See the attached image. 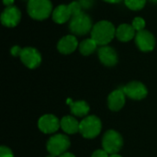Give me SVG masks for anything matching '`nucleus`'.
Returning <instances> with one entry per match:
<instances>
[{
    "mask_svg": "<svg viewBox=\"0 0 157 157\" xmlns=\"http://www.w3.org/2000/svg\"><path fill=\"white\" fill-rule=\"evenodd\" d=\"M116 37V28L108 20H100L96 23L91 30V38L99 46L108 45Z\"/></svg>",
    "mask_w": 157,
    "mask_h": 157,
    "instance_id": "obj_1",
    "label": "nucleus"
},
{
    "mask_svg": "<svg viewBox=\"0 0 157 157\" xmlns=\"http://www.w3.org/2000/svg\"><path fill=\"white\" fill-rule=\"evenodd\" d=\"M27 11L31 18L44 20L52 14V4L51 0H29Z\"/></svg>",
    "mask_w": 157,
    "mask_h": 157,
    "instance_id": "obj_2",
    "label": "nucleus"
},
{
    "mask_svg": "<svg viewBox=\"0 0 157 157\" xmlns=\"http://www.w3.org/2000/svg\"><path fill=\"white\" fill-rule=\"evenodd\" d=\"M93 26L91 17L84 12L73 17L69 22L70 31L73 35L78 36H83L88 32H91Z\"/></svg>",
    "mask_w": 157,
    "mask_h": 157,
    "instance_id": "obj_3",
    "label": "nucleus"
},
{
    "mask_svg": "<svg viewBox=\"0 0 157 157\" xmlns=\"http://www.w3.org/2000/svg\"><path fill=\"white\" fill-rule=\"evenodd\" d=\"M70 146V140L66 135L56 134L52 136L47 143V150L50 155L54 156H60L66 153V150Z\"/></svg>",
    "mask_w": 157,
    "mask_h": 157,
    "instance_id": "obj_4",
    "label": "nucleus"
},
{
    "mask_svg": "<svg viewBox=\"0 0 157 157\" xmlns=\"http://www.w3.org/2000/svg\"><path fill=\"white\" fill-rule=\"evenodd\" d=\"M81 134L87 139L97 137L101 132V121L96 116H88L80 122Z\"/></svg>",
    "mask_w": 157,
    "mask_h": 157,
    "instance_id": "obj_5",
    "label": "nucleus"
},
{
    "mask_svg": "<svg viewBox=\"0 0 157 157\" xmlns=\"http://www.w3.org/2000/svg\"><path fill=\"white\" fill-rule=\"evenodd\" d=\"M122 145H123L122 137L116 131L110 130L104 134L102 140V146L103 149L106 152H108L109 155L117 154L121 149Z\"/></svg>",
    "mask_w": 157,
    "mask_h": 157,
    "instance_id": "obj_6",
    "label": "nucleus"
},
{
    "mask_svg": "<svg viewBox=\"0 0 157 157\" xmlns=\"http://www.w3.org/2000/svg\"><path fill=\"white\" fill-rule=\"evenodd\" d=\"M19 58L21 62L29 69L37 68L41 63V55L39 51L32 47H26L23 48Z\"/></svg>",
    "mask_w": 157,
    "mask_h": 157,
    "instance_id": "obj_7",
    "label": "nucleus"
},
{
    "mask_svg": "<svg viewBox=\"0 0 157 157\" xmlns=\"http://www.w3.org/2000/svg\"><path fill=\"white\" fill-rule=\"evenodd\" d=\"M21 19V12L20 10L15 6H6L1 14V23L5 27L7 28H14L16 27Z\"/></svg>",
    "mask_w": 157,
    "mask_h": 157,
    "instance_id": "obj_8",
    "label": "nucleus"
},
{
    "mask_svg": "<svg viewBox=\"0 0 157 157\" xmlns=\"http://www.w3.org/2000/svg\"><path fill=\"white\" fill-rule=\"evenodd\" d=\"M135 42L137 47L142 52H151L155 49V36L148 30L144 29L138 31L135 36Z\"/></svg>",
    "mask_w": 157,
    "mask_h": 157,
    "instance_id": "obj_9",
    "label": "nucleus"
},
{
    "mask_svg": "<svg viewBox=\"0 0 157 157\" xmlns=\"http://www.w3.org/2000/svg\"><path fill=\"white\" fill-rule=\"evenodd\" d=\"M122 90L127 97L134 100H141L144 98L148 93L146 86L143 83L137 81L129 83L122 87Z\"/></svg>",
    "mask_w": 157,
    "mask_h": 157,
    "instance_id": "obj_10",
    "label": "nucleus"
},
{
    "mask_svg": "<svg viewBox=\"0 0 157 157\" xmlns=\"http://www.w3.org/2000/svg\"><path fill=\"white\" fill-rule=\"evenodd\" d=\"M39 129L44 133H53L58 131L61 127V121L51 114H47L42 116L38 122Z\"/></svg>",
    "mask_w": 157,
    "mask_h": 157,
    "instance_id": "obj_11",
    "label": "nucleus"
},
{
    "mask_svg": "<svg viewBox=\"0 0 157 157\" xmlns=\"http://www.w3.org/2000/svg\"><path fill=\"white\" fill-rule=\"evenodd\" d=\"M98 58L100 62L106 66H114L118 63V54L110 46H101L98 51Z\"/></svg>",
    "mask_w": 157,
    "mask_h": 157,
    "instance_id": "obj_12",
    "label": "nucleus"
},
{
    "mask_svg": "<svg viewBox=\"0 0 157 157\" xmlns=\"http://www.w3.org/2000/svg\"><path fill=\"white\" fill-rule=\"evenodd\" d=\"M78 40L74 35L63 36L57 43V49L63 54H70L74 52L78 48Z\"/></svg>",
    "mask_w": 157,
    "mask_h": 157,
    "instance_id": "obj_13",
    "label": "nucleus"
},
{
    "mask_svg": "<svg viewBox=\"0 0 157 157\" xmlns=\"http://www.w3.org/2000/svg\"><path fill=\"white\" fill-rule=\"evenodd\" d=\"M125 93L123 92L122 88L114 90L108 98V104H109V108L113 110V111H118L121 109H122V107L125 104Z\"/></svg>",
    "mask_w": 157,
    "mask_h": 157,
    "instance_id": "obj_14",
    "label": "nucleus"
},
{
    "mask_svg": "<svg viewBox=\"0 0 157 157\" xmlns=\"http://www.w3.org/2000/svg\"><path fill=\"white\" fill-rule=\"evenodd\" d=\"M136 30L132 27V25L129 24H121L116 29V38L122 41L127 42L132 40L136 36Z\"/></svg>",
    "mask_w": 157,
    "mask_h": 157,
    "instance_id": "obj_15",
    "label": "nucleus"
},
{
    "mask_svg": "<svg viewBox=\"0 0 157 157\" xmlns=\"http://www.w3.org/2000/svg\"><path fill=\"white\" fill-rule=\"evenodd\" d=\"M52 19L57 24H64L72 18L68 6L60 5L56 6L52 11Z\"/></svg>",
    "mask_w": 157,
    "mask_h": 157,
    "instance_id": "obj_16",
    "label": "nucleus"
},
{
    "mask_svg": "<svg viewBox=\"0 0 157 157\" xmlns=\"http://www.w3.org/2000/svg\"><path fill=\"white\" fill-rule=\"evenodd\" d=\"M60 121L61 128L68 134H74L80 131V122L72 116H65Z\"/></svg>",
    "mask_w": 157,
    "mask_h": 157,
    "instance_id": "obj_17",
    "label": "nucleus"
},
{
    "mask_svg": "<svg viewBox=\"0 0 157 157\" xmlns=\"http://www.w3.org/2000/svg\"><path fill=\"white\" fill-rule=\"evenodd\" d=\"M98 48V43L92 39H86L83 41H81V43H79L78 49L79 52H81V54L87 56L92 54L93 52H95V51Z\"/></svg>",
    "mask_w": 157,
    "mask_h": 157,
    "instance_id": "obj_18",
    "label": "nucleus"
},
{
    "mask_svg": "<svg viewBox=\"0 0 157 157\" xmlns=\"http://www.w3.org/2000/svg\"><path fill=\"white\" fill-rule=\"evenodd\" d=\"M71 111L77 117H84L89 112V106L86 101H76L70 103Z\"/></svg>",
    "mask_w": 157,
    "mask_h": 157,
    "instance_id": "obj_19",
    "label": "nucleus"
},
{
    "mask_svg": "<svg viewBox=\"0 0 157 157\" xmlns=\"http://www.w3.org/2000/svg\"><path fill=\"white\" fill-rule=\"evenodd\" d=\"M124 3L128 8L133 11L141 10L144 7L146 0H124Z\"/></svg>",
    "mask_w": 157,
    "mask_h": 157,
    "instance_id": "obj_20",
    "label": "nucleus"
},
{
    "mask_svg": "<svg viewBox=\"0 0 157 157\" xmlns=\"http://www.w3.org/2000/svg\"><path fill=\"white\" fill-rule=\"evenodd\" d=\"M68 6V8H69V11H70V14L73 17L82 13V6L80 4L79 1H74V2H71Z\"/></svg>",
    "mask_w": 157,
    "mask_h": 157,
    "instance_id": "obj_21",
    "label": "nucleus"
},
{
    "mask_svg": "<svg viewBox=\"0 0 157 157\" xmlns=\"http://www.w3.org/2000/svg\"><path fill=\"white\" fill-rule=\"evenodd\" d=\"M132 27L134 28V29L138 32V31H141V30H144V28H145V20L143 18V17H137L133 19L132 21Z\"/></svg>",
    "mask_w": 157,
    "mask_h": 157,
    "instance_id": "obj_22",
    "label": "nucleus"
},
{
    "mask_svg": "<svg viewBox=\"0 0 157 157\" xmlns=\"http://www.w3.org/2000/svg\"><path fill=\"white\" fill-rule=\"evenodd\" d=\"M0 157H14L11 150L6 146H1L0 148Z\"/></svg>",
    "mask_w": 157,
    "mask_h": 157,
    "instance_id": "obj_23",
    "label": "nucleus"
},
{
    "mask_svg": "<svg viewBox=\"0 0 157 157\" xmlns=\"http://www.w3.org/2000/svg\"><path fill=\"white\" fill-rule=\"evenodd\" d=\"M92 157H109V154L106 152L104 149L102 150H97L96 152L93 153Z\"/></svg>",
    "mask_w": 157,
    "mask_h": 157,
    "instance_id": "obj_24",
    "label": "nucleus"
},
{
    "mask_svg": "<svg viewBox=\"0 0 157 157\" xmlns=\"http://www.w3.org/2000/svg\"><path fill=\"white\" fill-rule=\"evenodd\" d=\"M21 51H22V49L19 46H14V47H12L10 52H11V54L13 56H19Z\"/></svg>",
    "mask_w": 157,
    "mask_h": 157,
    "instance_id": "obj_25",
    "label": "nucleus"
},
{
    "mask_svg": "<svg viewBox=\"0 0 157 157\" xmlns=\"http://www.w3.org/2000/svg\"><path fill=\"white\" fill-rule=\"evenodd\" d=\"M79 2H80L82 7H85V8H87V7L91 6L92 4H93V0H80Z\"/></svg>",
    "mask_w": 157,
    "mask_h": 157,
    "instance_id": "obj_26",
    "label": "nucleus"
},
{
    "mask_svg": "<svg viewBox=\"0 0 157 157\" xmlns=\"http://www.w3.org/2000/svg\"><path fill=\"white\" fill-rule=\"evenodd\" d=\"M15 0H3V4L6 6H14Z\"/></svg>",
    "mask_w": 157,
    "mask_h": 157,
    "instance_id": "obj_27",
    "label": "nucleus"
},
{
    "mask_svg": "<svg viewBox=\"0 0 157 157\" xmlns=\"http://www.w3.org/2000/svg\"><path fill=\"white\" fill-rule=\"evenodd\" d=\"M107 3H110V4H118V3H121V1H124V0H103Z\"/></svg>",
    "mask_w": 157,
    "mask_h": 157,
    "instance_id": "obj_28",
    "label": "nucleus"
},
{
    "mask_svg": "<svg viewBox=\"0 0 157 157\" xmlns=\"http://www.w3.org/2000/svg\"><path fill=\"white\" fill-rule=\"evenodd\" d=\"M59 157H75L74 155H72V154H70V153H64V154H63L62 155H60Z\"/></svg>",
    "mask_w": 157,
    "mask_h": 157,
    "instance_id": "obj_29",
    "label": "nucleus"
},
{
    "mask_svg": "<svg viewBox=\"0 0 157 157\" xmlns=\"http://www.w3.org/2000/svg\"><path fill=\"white\" fill-rule=\"evenodd\" d=\"M109 157H121V155H119L118 154H115V155H110Z\"/></svg>",
    "mask_w": 157,
    "mask_h": 157,
    "instance_id": "obj_30",
    "label": "nucleus"
},
{
    "mask_svg": "<svg viewBox=\"0 0 157 157\" xmlns=\"http://www.w3.org/2000/svg\"><path fill=\"white\" fill-rule=\"evenodd\" d=\"M47 157H56V156H54V155H49V156H47Z\"/></svg>",
    "mask_w": 157,
    "mask_h": 157,
    "instance_id": "obj_31",
    "label": "nucleus"
}]
</instances>
